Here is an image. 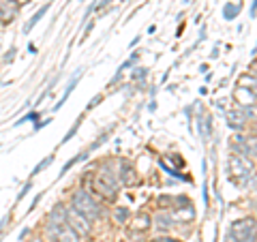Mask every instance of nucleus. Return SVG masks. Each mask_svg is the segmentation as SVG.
<instances>
[{"label":"nucleus","instance_id":"obj_22","mask_svg":"<svg viewBox=\"0 0 257 242\" xmlns=\"http://www.w3.org/2000/svg\"><path fill=\"white\" fill-rule=\"evenodd\" d=\"M37 120H39V111H28V114H24L13 127H22L24 123H37Z\"/></svg>","mask_w":257,"mask_h":242},{"label":"nucleus","instance_id":"obj_27","mask_svg":"<svg viewBox=\"0 0 257 242\" xmlns=\"http://www.w3.org/2000/svg\"><path fill=\"white\" fill-rule=\"evenodd\" d=\"M92 30H94V20H90V22L86 24V28H84V35H82V41H86V39L90 37V32H92Z\"/></svg>","mask_w":257,"mask_h":242},{"label":"nucleus","instance_id":"obj_20","mask_svg":"<svg viewBox=\"0 0 257 242\" xmlns=\"http://www.w3.org/2000/svg\"><path fill=\"white\" fill-rule=\"evenodd\" d=\"M82 120H84V116H79V118L75 120V123H73V127H71L69 131H67V135H64L62 140H60V146H62V144H67V142H71V140H73V137H75V133L79 131V127H82Z\"/></svg>","mask_w":257,"mask_h":242},{"label":"nucleus","instance_id":"obj_26","mask_svg":"<svg viewBox=\"0 0 257 242\" xmlns=\"http://www.w3.org/2000/svg\"><path fill=\"white\" fill-rule=\"evenodd\" d=\"M103 101V94H96V96H92V99H90V103H88V105H86V111H90V109H94L96 105H99V103Z\"/></svg>","mask_w":257,"mask_h":242},{"label":"nucleus","instance_id":"obj_8","mask_svg":"<svg viewBox=\"0 0 257 242\" xmlns=\"http://www.w3.org/2000/svg\"><path fill=\"white\" fill-rule=\"evenodd\" d=\"M172 216L174 225H182V223H193V219H195V208L191 206H184V208H174V210H167Z\"/></svg>","mask_w":257,"mask_h":242},{"label":"nucleus","instance_id":"obj_31","mask_svg":"<svg viewBox=\"0 0 257 242\" xmlns=\"http://www.w3.org/2000/svg\"><path fill=\"white\" fill-rule=\"evenodd\" d=\"M52 123V118H45V120H41V123H35V131H39V129H43V127H47Z\"/></svg>","mask_w":257,"mask_h":242},{"label":"nucleus","instance_id":"obj_9","mask_svg":"<svg viewBox=\"0 0 257 242\" xmlns=\"http://www.w3.org/2000/svg\"><path fill=\"white\" fill-rule=\"evenodd\" d=\"M152 227H155L157 231H161V233H167V231H172L176 225L172 221L170 212H167V210H159L155 216H152Z\"/></svg>","mask_w":257,"mask_h":242},{"label":"nucleus","instance_id":"obj_36","mask_svg":"<svg viewBox=\"0 0 257 242\" xmlns=\"http://www.w3.org/2000/svg\"><path fill=\"white\" fill-rule=\"evenodd\" d=\"M28 54H30V56H35V54H37V45H32V43H30V45H28Z\"/></svg>","mask_w":257,"mask_h":242},{"label":"nucleus","instance_id":"obj_7","mask_svg":"<svg viewBox=\"0 0 257 242\" xmlns=\"http://www.w3.org/2000/svg\"><path fill=\"white\" fill-rule=\"evenodd\" d=\"M82 75H84V69H77L75 71V73L73 75H71V79H69V82H67V88H64V94L60 96V101L58 103H56V105L52 107V111H58L62 105H64V103H67L69 101V96L71 94H73V90H75V86L79 84V79H82Z\"/></svg>","mask_w":257,"mask_h":242},{"label":"nucleus","instance_id":"obj_4","mask_svg":"<svg viewBox=\"0 0 257 242\" xmlns=\"http://www.w3.org/2000/svg\"><path fill=\"white\" fill-rule=\"evenodd\" d=\"M62 206H64V219H67V223L71 225V227H73L79 236H90L92 233V223L88 221L82 212H77L69 201H62Z\"/></svg>","mask_w":257,"mask_h":242},{"label":"nucleus","instance_id":"obj_10","mask_svg":"<svg viewBox=\"0 0 257 242\" xmlns=\"http://www.w3.org/2000/svg\"><path fill=\"white\" fill-rule=\"evenodd\" d=\"M50 7H52V0H47V3L41 7V9H39V11H37V13L32 15V18L26 22V24H24V35H30V32H32V28H35L37 24L41 22V20L45 18V15H47V11H50Z\"/></svg>","mask_w":257,"mask_h":242},{"label":"nucleus","instance_id":"obj_25","mask_svg":"<svg viewBox=\"0 0 257 242\" xmlns=\"http://www.w3.org/2000/svg\"><path fill=\"white\" fill-rule=\"evenodd\" d=\"M202 199H204V206L210 208V191H208V180H204V189H202Z\"/></svg>","mask_w":257,"mask_h":242},{"label":"nucleus","instance_id":"obj_40","mask_svg":"<svg viewBox=\"0 0 257 242\" xmlns=\"http://www.w3.org/2000/svg\"><path fill=\"white\" fill-rule=\"evenodd\" d=\"M155 32H157V26L152 24V26H148V35H155Z\"/></svg>","mask_w":257,"mask_h":242},{"label":"nucleus","instance_id":"obj_18","mask_svg":"<svg viewBox=\"0 0 257 242\" xmlns=\"http://www.w3.org/2000/svg\"><path fill=\"white\" fill-rule=\"evenodd\" d=\"M240 15V5H234V3H227L223 7V20L227 22H234L236 18Z\"/></svg>","mask_w":257,"mask_h":242},{"label":"nucleus","instance_id":"obj_44","mask_svg":"<svg viewBox=\"0 0 257 242\" xmlns=\"http://www.w3.org/2000/svg\"><path fill=\"white\" fill-rule=\"evenodd\" d=\"M77 3H84V0H77Z\"/></svg>","mask_w":257,"mask_h":242},{"label":"nucleus","instance_id":"obj_29","mask_svg":"<svg viewBox=\"0 0 257 242\" xmlns=\"http://www.w3.org/2000/svg\"><path fill=\"white\" fill-rule=\"evenodd\" d=\"M257 15V0H251V11H248V20H255Z\"/></svg>","mask_w":257,"mask_h":242},{"label":"nucleus","instance_id":"obj_30","mask_svg":"<svg viewBox=\"0 0 257 242\" xmlns=\"http://www.w3.org/2000/svg\"><path fill=\"white\" fill-rule=\"evenodd\" d=\"M15 52H18V50H15V47H11V50L5 54V58H3V60H5V62H11V60L15 58Z\"/></svg>","mask_w":257,"mask_h":242},{"label":"nucleus","instance_id":"obj_41","mask_svg":"<svg viewBox=\"0 0 257 242\" xmlns=\"http://www.w3.org/2000/svg\"><path fill=\"white\" fill-rule=\"evenodd\" d=\"M210 58H219V50H216V47H214V50L210 52Z\"/></svg>","mask_w":257,"mask_h":242},{"label":"nucleus","instance_id":"obj_34","mask_svg":"<svg viewBox=\"0 0 257 242\" xmlns=\"http://www.w3.org/2000/svg\"><path fill=\"white\" fill-rule=\"evenodd\" d=\"M204 39H206V26L199 28V39H197V43H195V45H199V43L204 41Z\"/></svg>","mask_w":257,"mask_h":242},{"label":"nucleus","instance_id":"obj_17","mask_svg":"<svg viewBox=\"0 0 257 242\" xmlns=\"http://www.w3.org/2000/svg\"><path fill=\"white\" fill-rule=\"evenodd\" d=\"M148 75H150V69L148 67H133L131 73H128V79H131L133 84H138V82H144Z\"/></svg>","mask_w":257,"mask_h":242},{"label":"nucleus","instance_id":"obj_21","mask_svg":"<svg viewBox=\"0 0 257 242\" xmlns=\"http://www.w3.org/2000/svg\"><path fill=\"white\" fill-rule=\"evenodd\" d=\"M52 163H54V155H47V157H45V161H41V163H37V167L30 172V178H35V176H39V174L43 172V169H47Z\"/></svg>","mask_w":257,"mask_h":242},{"label":"nucleus","instance_id":"obj_14","mask_svg":"<svg viewBox=\"0 0 257 242\" xmlns=\"http://www.w3.org/2000/svg\"><path fill=\"white\" fill-rule=\"evenodd\" d=\"M88 157H90V152H88V150H84V152H79V155H75V157H71V159L67 161V163H64V165H62V169H60V174H58V178H62V176H64V174H67V172H69V169H71V167H73V165H77V163H82V161H86Z\"/></svg>","mask_w":257,"mask_h":242},{"label":"nucleus","instance_id":"obj_13","mask_svg":"<svg viewBox=\"0 0 257 242\" xmlns=\"http://www.w3.org/2000/svg\"><path fill=\"white\" fill-rule=\"evenodd\" d=\"M111 216H114V221L118 225H126L131 221V210H128V206H116L114 210H111Z\"/></svg>","mask_w":257,"mask_h":242},{"label":"nucleus","instance_id":"obj_24","mask_svg":"<svg viewBox=\"0 0 257 242\" xmlns=\"http://www.w3.org/2000/svg\"><path fill=\"white\" fill-rule=\"evenodd\" d=\"M30 189H32V180H28L26 184H24V187H22V191L18 193V197H15V201H22V199H24V197H26L28 193H30Z\"/></svg>","mask_w":257,"mask_h":242},{"label":"nucleus","instance_id":"obj_23","mask_svg":"<svg viewBox=\"0 0 257 242\" xmlns=\"http://www.w3.org/2000/svg\"><path fill=\"white\" fill-rule=\"evenodd\" d=\"M150 242H182L180 238H174V236H167V233H161V236H155Z\"/></svg>","mask_w":257,"mask_h":242},{"label":"nucleus","instance_id":"obj_28","mask_svg":"<svg viewBox=\"0 0 257 242\" xmlns=\"http://www.w3.org/2000/svg\"><path fill=\"white\" fill-rule=\"evenodd\" d=\"M43 199V193H37V195H35V199H32V204L28 206V212H32V210H35V208L39 206V201H41Z\"/></svg>","mask_w":257,"mask_h":242},{"label":"nucleus","instance_id":"obj_32","mask_svg":"<svg viewBox=\"0 0 257 242\" xmlns=\"http://www.w3.org/2000/svg\"><path fill=\"white\" fill-rule=\"evenodd\" d=\"M7 223H11V214H5V216H3V221H0V231L7 227Z\"/></svg>","mask_w":257,"mask_h":242},{"label":"nucleus","instance_id":"obj_43","mask_svg":"<svg viewBox=\"0 0 257 242\" xmlns=\"http://www.w3.org/2000/svg\"><path fill=\"white\" fill-rule=\"evenodd\" d=\"M122 3H131V0H122Z\"/></svg>","mask_w":257,"mask_h":242},{"label":"nucleus","instance_id":"obj_3","mask_svg":"<svg viewBox=\"0 0 257 242\" xmlns=\"http://www.w3.org/2000/svg\"><path fill=\"white\" fill-rule=\"evenodd\" d=\"M43 240L45 242H82V236L71 227V225L64 223H45L43 225Z\"/></svg>","mask_w":257,"mask_h":242},{"label":"nucleus","instance_id":"obj_15","mask_svg":"<svg viewBox=\"0 0 257 242\" xmlns=\"http://www.w3.org/2000/svg\"><path fill=\"white\" fill-rule=\"evenodd\" d=\"M159 167L163 169V172H165L167 176H172V178H176V180H182V182H191V178H189V176H184V174L180 172V169H176V167H170V165H167L163 159L159 161Z\"/></svg>","mask_w":257,"mask_h":242},{"label":"nucleus","instance_id":"obj_35","mask_svg":"<svg viewBox=\"0 0 257 242\" xmlns=\"http://www.w3.org/2000/svg\"><path fill=\"white\" fill-rule=\"evenodd\" d=\"M140 41H142V37H135V39H133V41H131V43H128V47H131V50H133V47H135V45H138Z\"/></svg>","mask_w":257,"mask_h":242},{"label":"nucleus","instance_id":"obj_42","mask_svg":"<svg viewBox=\"0 0 257 242\" xmlns=\"http://www.w3.org/2000/svg\"><path fill=\"white\" fill-rule=\"evenodd\" d=\"M182 30H184V24H180V28L176 30V37H182Z\"/></svg>","mask_w":257,"mask_h":242},{"label":"nucleus","instance_id":"obj_5","mask_svg":"<svg viewBox=\"0 0 257 242\" xmlns=\"http://www.w3.org/2000/svg\"><path fill=\"white\" fill-rule=\"evenodd\" d=\"M114 169H116V178L120 182V187H133L138 182V172H135L133 163H128L126 159H118L114 163Z\"/></svg>","mask_w":257,"mask_h":242},{"label":"nucleus","instance_id":"obj_11","mask_svg":"<svg viewBox=\"0 0 257 242\" xmlns=\"http://www.w3.org/2000/svg\"><path fill=\"white\" fill-rule=\"evenodd\" d=\"M128 223H131V227H133L135 231H146V229L152 227V216H150L148 212H140L133 221H128Z\"/></svg>","mask_w":257,"mask_h":242},{"label":"nucleus","instance_id":"obj_19","mask_svg":"<svg viewBox=\"0 0 257 242\" xmlns=\"http://www.w3.org/2000/svg\"><path fill=\"white\" fill-rule=\"evenodd\" d=\"M140 60V52H133L131 54V58H128V60H124L122 64H120V67L116 69V73H120V75H124V71H128V69H133V64L135 62H138Z\"/></svg>","mask_w":257,"mask_h":242},{"label":"nucleus","instance_id":"obj_38","mask_svg":"<svg viewBox=\"0 0 257 242\" xmlns=\"http://www.w3.org/2000/svg\"><path fill=\"white\" fill-rule=\"evenodd\" d=\"M155 109H157V101L152 99V101H150V105H148V111H155Z\"/></svg>","mask_w":257,"mask_h":242},{"label":"nucleus","instance_id":"obj_2","mask_svg":"<svg viewBox=\"0 0 257 242\" xmlns=\"http://www.w3.org/2000/svg\"><path fill=\"white\" fill-rule=\"evenodd\" d=\"M223 242H257L255 216H244V219L231 221L227 236H225Z\"/></svg>","mask_w":257,"mask_h":242},{"label":"nucleus","instance_id":"obj_12","mask_svg":"<svg viewBox=\"0 0 257 242\" xmlns=\"http://www.w3.org/2000/svg\"><path fill=\"white\" fill-rule=\"evenodd\" d=\"M212 135H214V120H212L210 114H204V120H202V137H199V140H202L204 144H208Z\"/></svg>","mask_w":257,"mask_h":242},{"label":"nucleus","instance_id":"obj_39","mask_svg":"<svg viewBox=\"0 0 257 242\" xmlns=\"http://www.w3.org/2000/svg\"><path fill=\"white\" fill-rule=\"evenodd\" d=\"M199 73H208V64H199Z\"/></svg>","mask_w":257,"mask_h":242},{"label":"nucleus","instance_id":"obj_1","mask_svg":"<svg viewBox=\"0 0 257 242\" xmlns=\"http://www.w3.org/2000/svg\"><path fill=\"white\" fill-rule=\"evenodd\" d=\"M69 204L73 206L77 212H82L92 225H94V223H99L101 219H105V214H107L105 201H101L99 197H94L92 193H88V191L82 189V187L71 191Z\"/></svg>","mask_w":257,"mask_h":242},{"label":"nucleus","instance_id":"obj_6","mask_svg":"<svg viewBox=\"0 0 257 242\" xmlns=\"http://www.w3.org/2000/svg\"><path fill=\"white\" fill-rule=\"evenodd\" d=\"M227 127H229L234 133H242V131H246L248 120L244 118V114H242V111H240L238 107H231V109L227 111Z\"/></svg>","mask_w":257,"mask_h":242},{"label":"nucleus","instance_id":"obj_33","mask_svg":"<svg viewBox=\"0 0 257 242\" xmlns=\"http://www.w3.org/2000/svg\"><path fill=\"white\" fill-rule=\"evenodd\" d=\"M28 236H30V229H28V227H24V229L18 233V240H24V238H28Z\"/></svg>","mask_w":257,"mask_h":242},{"label":"nucleus","instance_id":"obj_16","mask_svg":"<svg viewBox=\"0 0 257 242\" xmlns=\"http://www.w3.org/2000/svg\"><path fill=\"white\" fill-rule=\"evenodd\" d=\"M157 206L159 210H172V208L178 206V195H159Z\"/></svg>","mask_w":257,"mask_h":242},{"label":"nucleus","instance_id":"obj_37","mask_svg":"<svg viewBox=\"0 0 257 242\" xmlns=\"http://www.w3.org/2000/svg\"><path fill=\"white\" fill-rule=\"evenodd\" d=\"M28 242H45V240H43V236H32Z\"/></svg>","mask_w":257,"mask_h":242},{"label":"nucleus","instance_id":"obj_45","mask_svg":"<svg viewBox=\"0 0 257 242\" xmlns=\"http://www.w3.org/2000/svg\"><path fill=\"white\" fill-rule=\"evenodd\" d=\"M0 242H3V240H0Z\"/></svg>","mask_w":257,"mask_h":242}]
</instances>
